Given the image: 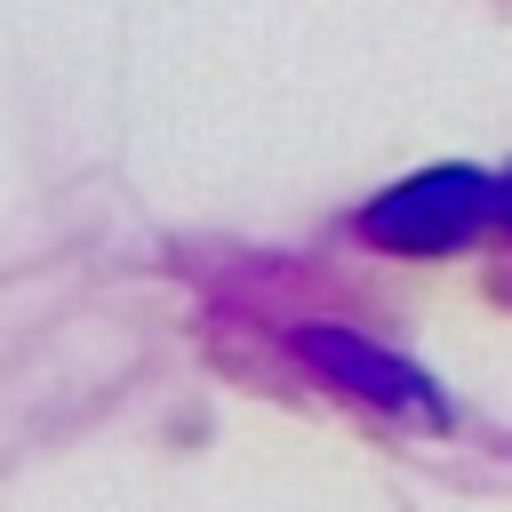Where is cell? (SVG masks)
Instances as JSON below:
<instances>
[{
  "label": "cell",
  "mask_w": 512,
  "mask_h": 512,
  "mask_svg": "<svg viewBox=\"0 0 512 512\" xmlns=\"http://www.w3.org/2000/svg\"><path fill=\"white\" fill-rule=\"evenodd\" d=\"M504 208H512V184H504Z\"/></svg>",
  "instance_id": "3"
},
{
  "label": "cell",
  "mask_w": 512,
  "mask_h": 512,
  "mask_svg": "<svg viewBox=\"0 0 512 512\" xmlns=\"http://www.w3.org/2000/svg\"><path fill=\"white\" fill-rule=\"evenodd\" d=\"M312 352H320L328 368H344V376H352V392H368V400H392V408H432V392H424L400 360H384V352H368V344H352V336H312Z\"/></svg>",
  "instance_id": "2"
},
{
  "label": "cell",
  "mask_w": 512,
  "mask_h": 512,
  "mask_svg": "<svg viewBox=\"0 0 512 512\" xmlns=\"http://www.w3.org/2000/svg\"><path fill=\"white\" fill-rule=\"evenodd\" d=\"M488 208V176L472 168H440V176H416L400 184L384 208H368V232L376 240H400V248H440V240H464Z\"/></svg>",
  "instance_id": "1"
}]
</instances>
